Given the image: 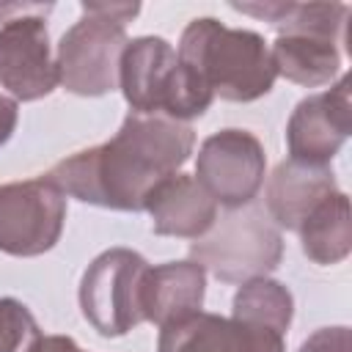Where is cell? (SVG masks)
I'll return each instance as SVG.
<instances>
[{"mask_svg":"<svg viewBox=\"0 0 352 352\" xmlns=\"http://www.w3.org/2000/svg\"><path fill=\"white\" fill-rule=\"evenodd\" d=\"M176 55L226 102L261 99L278 77L261 33L228 28L214 16H195L182 30Z\"/></svg>","mask_w":352,"mask_h":352,"instance_id":"obj_2","label":"cell"},{"mask_svg":"<svg viewBox=\"0 0 352 352\" xmlns=\"http://www.w3.org/2000/svg\"><path fill=\"white\" fill-rule=\"evenodd\" d=\"M192 146L190 124L129 110L107 143L63 157L47 170V179L82 204L143 212L154 187L190 160Z\"/></svg>","mask_w":352,"mask_h":352,"instance_id":"obj_1","label":"cell"},{"mask_svg":"<svg viewBox=\"0 0 352 352\" xmlns=\"http://www.w3.org/2000/svg\"><path fill=\"white\" fill-rule=\"evenodd\" d=\"M157 352H286V346L283 336L270 327L198 311L160 327Z\"/></svg>","mask_w":352,"mask_h":352,"instance_id":"obj_11","label":"cell"},{"mask_svg":"<svg viewBox=\"0 0 352 352\" xmlns=\"http://www.w3.org/2000/svg\"><path fill=\"white\" fill-rule=\"evenodd\" d=\"M146 272L148 261L129 248H110L85 267L80 280V308L99 336L118 338L146 322L140 308Z\"/></svg>","mask_w":352,"mask_h":352,"instance_id":"obj_7","label":"cell"},{"mask_svg":"<svg viewBox=\"0 0 352 352\" xmlns=\"http://www.w3.org/2000/svg\"><path fill=\"white\" fill-rule=\"evenodd\" d=\"M270 55L280 77L305 88L333 82L341 69L338 41L314 33H278L275 44L270 47Z\"/></svg>","mask_w":352,"mask_h":352,"instance_id":"obj_15","label":"cell"},{"mask_svg":"<svg viewBox=\"0 0 352 352\" xmlns=\"http://www.w3.org/2000/svg\"><path fill=\"white\" fill-rule=\"evenodd\" d=\"M154 234L201 239L217 220V204L195 182V176L173 173L154 187L146 201Z\"/></svg>","mask_w":352,"mask_h":352,"instance_id":"obj_14","label":"cell"},{"mask_svg":"<svg viewBox=\"0 0 352 352\" xmlns=\"http://www.w3.org/2000/svg\"><path fill=\"white\" fill-rule=\"evenodd\" d=\"M126 44L124 22L82 3V16L60 36L55 50L58 82L77 96H104L116 91Z\"/></svg>","mask_w":352,"mask_h":352,"instance_id":"obj_5","label":"cell"},{"mask_svg":"<svg viewBox=\"0 0 352 352\" xmlns=\"http://www.w3.org/2000/svg\"><path fill=\"white\" fill-rule=\"evenodd\" d=\"M192 261L223 283L264 278L283 258V236L267 209L256 201L228 209L214 226L190 245Z\"/></svg>","mask_w":352,"mask_h":352,"instance_id":"obj_4","label":"cell"},{"mask_svg":"<svg viewBox=\"0 0 352 352\" xmlns=\"http://www.w3.org/2000/svg\"><path fill=\"white\" fill-rule=\"evenodd\" d=\"M336 190L338 184L330 165H305L297 160H283L275 165L267 182L264 209L278 228L297 231L300 223L316 209V204H322Z\"/></svg>","mask_w":352,"mask_h":352,"instance_id":"obj_12","label":"cell"},{"mask_svg":"<svg viewBox=\"0 0 352 352\" xmlns=\"http://www.w3.org/2000/svg\"><path fill=\"white\" fill-rule=\"evenodd\" d=\"M66 195L47 179L0 184V250L8 256H41L63 234Z\"/></svg>","mask_w":352,"mask_h":352,"instance_id":"obj_8","label":"cell"},{"mask_svg":"<svg viewBox=\"0 0 352 352\" xmlns=\"http://www.w3.org/2000/svg\"><path fill=\"white\" fill-rule=\"evenodd\" d=\"M352 135V102L349 77L344 74L333 88L319 91L297 102L286 124L289 160L305 165H330Z\"/></svg>","mask_w":352,"mask_h":352,"instance_id":"obj_10","label":"cell"},{"mask_svg":"<svg viewBox=\"0 0 352 352\" xmlns=\"http://www.w3.org/2000/svg\"><path fill=\"white\" fill-rule=\"evenodd\" d=\"M300 352H349V327H322L300 344Z\"/></svg>","mask_w":352,"mask_h":352,"instance_id":"obj_19","label":"cell"},{"mask_svg":"<svg viewBox=\"0 0 352 352\" xmlns=\"http://www.w3.org/2000/svg\"><path fill=\"white\" fill-rule=\"evenodd\" d=\"M16 118H19L16 99L0 94V146L8 143V138L14 135V129H16Z\"/></svg>","mask_w":352,"mask_h":352,"instance_id":"obj_21","label":"cell"},{"mask_svg":"<svg viewBox=\"0 0 352 352\" xmlns=\"http://www.w3.org/2000/svg\"><path fill=\"white\" fill-rule=\"evenodd\" d=\"M231 316L248 324L270 327L275 333H286L294 316V297L292 292L272 278H250L234 294Z\"/></svg>","mask_w":352,"mask_h":352,"instance_id":"obj_17","label":"cell"},{"mask_svg":"<svg viewBox=\"0 0 352 352\" xmlns=\"http://www.w3.org/2000/svg\"><path fill=\"white\" fill-rule=\"evenodd\" d=\"M47 11H52V3L0 6V85L11 99L36 102L58 85Z\"/></svg>","mask_w":352,"mask_h":352,"instance_id":"obj_6","label":"cell"},{"mask_svg":"<svg viewBox=\"0 0 352 352\" xmlns=\"http://www.w3.org/2000/svg\"><path fill=\"white\" fill-rule=\"evenodd\" d=\"M38 336V322L28 305L14 297H0V352H28Z\"/></svg>","mask_w":352,"mask_h":352,"instance_id":"obj_18","label":"cell"},{"mask_svg":"<svg viewBox=\"0 0 352 352\" xmlns=\"http://www.w3.org/2000/svg\"><path fill=\"white\" fill-rule=\"evenodd\" d=\"M302 253L316 264H338L352 250V217L346 192H330L297 228Z\"/></svg>","mask_w":352,"mask_h":352,"instance_id":"obj_16","label":"cell"},{"mask_svg":"<svg viewBox=\"0 0 352 352\" xmlns=\"http://www.w3.org/2000/svg\"><path fill=\"white\" fill-rule=\"evenodd\" d=\"M267 170L261 140L248 129H220L209 135L195 160V182L226 209H239L256 201Z\"/></svg>","mask_w":352,"mask_h":352,"instance_id":"obj_9","label":"cell"},{"mask_svg":"<svg viewBox=\"0 0 352 352\" xmlns=\"http://www.w3.org/2000/svg\"><path fill=\"white\" fill-rule=\"evenodd\" d=\"M206 294V270L187 258V261H165L148 267L140 308L143 319L154 322L157 327H168L201 311Z\"/></svg>","mask_w":352,"mask_h":352,"instance_id":"obj_13","label":"cell"},{"mask_svg":"<svg viewBox=\"0 0 352 352\" xmlns=\"http://www.w3.org/2000/svg\"><path fill=\"white\" fill-rule=\"evenodd\" d=\"M28 352H82V349L69 336H38L28 346Z\"/></svg>","mask_w":352,"mask_h":352,"instance_id":"obj_20","label":"cell"},{"mask_svg":"<svg viewBox=\"0 0 352 352\" xmlns=\"http://www.w3.org/2000/svg\"><path fill=\"white\" fill-rule=\"evenodd\" d=\"M118 88L132 113L165 116L184 124L204 116L214 99L209 85L179 60L162 36H140L124 47Z\"/></svg>","mask_w":352,"mask_h":352,"instance_id":"obj_3","label":"cell"}]
</instances>
